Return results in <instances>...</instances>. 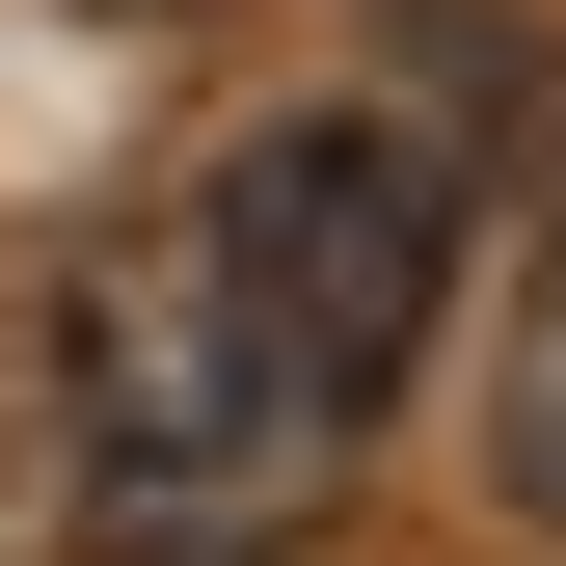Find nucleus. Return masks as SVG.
Masks as SVG:
<instances>
[{
  "instance_id": "2",
  "label": "nucleus",
  "mask_w": 566,
  "mask_h": 566,
  "mask_svg": "<svg viewBox=\"0 0 566 566\" xmlns=\"http://www.w3.org/2000/svg\"><path fill=\"white\" fill-rule=\"evenodd\" d=\"M54 432L108 459V513H243V459H297V378H270V324H243V270H217V217H108L82 270H54Z\"/></svg>"
},
{
  "instance_id": "3",
  "label": "nucleus",
  "mask_w": 566,
  "mask_h": 566,
  "mask_svg": "<svg viewBox=\"0 0 566 566\" xmlns=\"http://www.w3.org/2000/svg\"><path fill=\"white\" fill-rule=\"evenodd\" d=\"M485 459H513V513H566V217L513 243V324H485Z\"/></svg>"
},
{
  "instance_id": "4",
  "label": "nucleus",
  "mask_w": 566,
  "mask_h": 566,
  "mask_svg": "<svg viewBox=\"0 0 566 566\" xmlns=\"http://www.w3.org/2000/svg\"><path fill=\"white\" fill-rule=\"evenodd\" d=\"M108 566H297L270 513H108Z\"/></svg>"
},
{
  "instance_id": "1",
  "label": "nucleus",
  "mask_w": 566,
  "mask_h": 566,
  "mask_svg": "<svg viewBox=\"0 0 566 566\" xmlns=\"http://www.w3.org/2000/svg\"><path fill=\"white\" fill-rule=\"evenodd\" d=\"M189 217H217L243 324H270V378H297V432L405 405V350L459 324V163H432L405 108H297V135H243Z\"/></svg>"
}]
</instances>
